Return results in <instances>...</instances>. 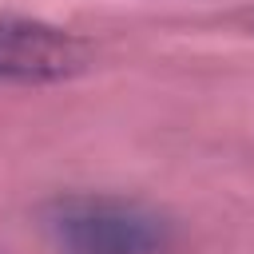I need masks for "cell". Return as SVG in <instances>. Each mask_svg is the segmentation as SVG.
<instances>
[{
    "label": "cell",
    "mask_w": 254,
    "mask_h": 254,
    "mask_svg": "<svg viewBox=\"0 0 254 254\" xmlns=\"http://www.w3.org/2000/svg\"><path fill=\"white\" fill-rule=\"evenodd\" d=\"M40 222L60 254H167L175 246V222L123 194H60Z\"/></svg>",
    "instance_id": "cell-1"
},
{
    "label": "cell",
    "mask_w": 254,
    "mask_h": 254,
    "mask_svg": "<svg viewBox=\"0 0 254 254\" xmlns=\"http://www.w3.org/2000/svg\"><path fill=\"white\" fill-rule=\"evenodd\" d=\"M87 64L91 48L75 32L32 16H0V83H60Z\"/></svg>",
    "instance_id": "cell-2"
}]
</instances>
